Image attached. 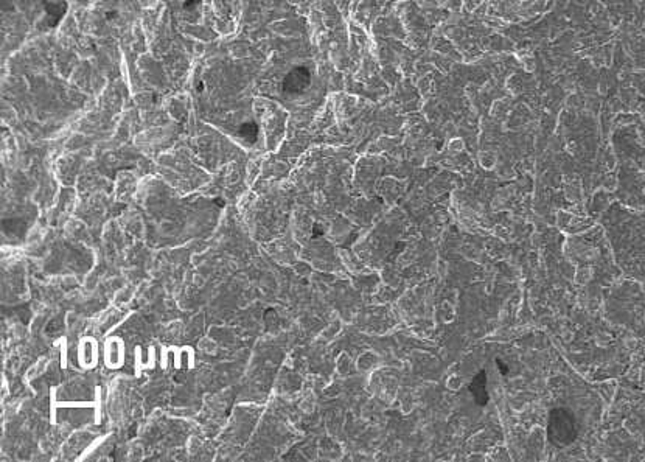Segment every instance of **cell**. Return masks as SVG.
<instances>
[{"label":"cell","instance_id":"obj_2","mask_svg":"<svg viewBox=\"0 0 645 462\" xmlns=\"http://www.w3.org/2000/svg\"><path fill=\"white\" fill-rule=\"evenodd\" d=\"M64 11H65V5H63V7H61V3H48V5H47V16H48V17H53V16H54V19H57V23H58L61 19H63Z\"/></svg>","mask_w":645,"mask_h":462},{"label":"cell","instance_id":"obj_3","mask_svg":"<svg viewBox=\"0 0 645 462\" xmlns=\"http://www.w3.org/2000/svg\"><path fill=\"white\" fill-rule=\"evenodd\" d=\"M257 132H258V128L255 123H249V125H243L241 126V130H240V136L241 137H245L246 141L249 139V141H255V137H257Z\"/></svg>","mask_w":645,"mask_h":462},{"label":"cell","instance_id":"obj_1","mask_svg":"<svg viewBox=\"0 0 645 462\" xmlns=\"http://www.w3.org/2000/svg\"><path fill=\"white\" fill-rule=\"evenodd\" d=\"M311 78L305 68H294L283 80V92L286 95H299L308 89Z\"/></svg>","mask_w":645,"mask_h":462}]
</instances>
